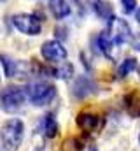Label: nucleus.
<instances>
[{"label": "nucleus", "instance_id": "21", "mask_svg": "<svg viewBox=\"0 0 140 151\" xmlns=\"http://www.w3.org/2000/svg\"><path fill=\"white\" fill-rule=\"evenodd\" d=\"M135 47H137V49H140V40L137 42V44H135Z\"/></svg>", "mask_w": 140, "mask_h": 151}, {"label": "nucleus", "instance_id": "22", "mask_svg": "<svg viewBox=\"0 0 140 151\" xmlns=\"http://www.w3.org/2000/svg\"><path fill=\"white\" fill-rule=\"evenodd\" d=\"M139 77H140V67H139Z\"/></svg>", "mask_w": 140, "mask_h": 151}, {"label": "nucleus", "instance_id": "16", "mask_svg": "<svg viewBox=\"0 0 140 151\" xmlns=\"http://www.w3.org/2000/svg\"><path fill=\"white\" fill-rule=\"evenodd\" d=\"M72 74H74V67H72V63H67V62H61L60 67L54 69V77H58V79H69Z\"/></svg>", "mask_w": 140, "mask_h": 151}, {"label": "nucleus", "instance_id": "23", "mask_svg": "<svg viewBox=\"0 0 140 151\" xmlns=\"http://www.w3.org/2000/svg\"><path fill=\"white\" fill-rule=\"evenodd\" d=\"M139 142H140V134H139Z\"/></svg>", "mask_w": 140, "mask_h": 151}, {"label": "nucleus", "instance_id": "2", "mask_svg": "<svg viewBox=\"0 0 140 151\" xmlns=\"http://www.w3.org/2000/svg\"><path fill=\"white\" fill-rule=\"evenodd\" d=\"M25 93H26V99L34 106L42 107V106H47L54 100L56 86L53 83H47V81H37V83H30L25 88Z\"/></svg>", "mask_w": 140, "mask_h": 151}, {"label": "nucleus", "instance_id": "7", "mask_svg": "<svg viewBox=\"0 0 140 151\" xmlns=\"http://www.w3.org/2000/svg\"><path fill=\"white\" fill-rule=\"evenodd\" d=\"M75 123H77V127L82 132H98L104 127V118L100 114L89 113V111H82V113L77 114Z\"/></svg>", "mask_w": 140, "mask_h": 151}, {"label": "nucleus", "instance_id": "9", "mask_svg": "<svg viewBox=\"0 0 140 151\" xmlns=\"http://www.w3.org/2000/svg\"><path fill=\"white\" fill-rule=\"evenodd\" d=\"M58 121H56V118H54V114L53 113H47L42 116V119H40V132H42V135L44 137H47V139H54L56 135H58Z\"/></svg>", "mask_w": 140, "mask_h": 151}, {"label": "nucleus", "instance_id": "11", "mask_svg": "<svg viewBox=\"0 0 140 151\" xmlns=\"http://www.w3.org/2000/svg\"><path fill=\"white\" fill-rule=\"evenodd\" d=\"M124 107L131 118H140V93H137V91L128 93L124 97Z\"/></svg>", "mask_w": 140, "mask_h": 151}, {"label": "nucleus", "instance_id": "17", "mask_svg": "<svg viewBox=\"0 0 140 151\" xmlns=\"http://www.w3.org/2000/svg\"><path fill=\"white\" fill-rule=\"evenodd\" d=\"M84 148H86L84 142H82L81 139H75V137L67 139V141L63 142V151H82Z\"/></svg>", "mask_w": 140, "mask_h": 151}, {"label": "nucleus", "instance_id": "18", "mask_svg": "<svg viewBox=\"0 0 140 151\" xmlns=\"http://www.w3.org/2000/svg\"><path fill=\"white\" fill-rule=\"evenodd\" d=\"M121 5H123L121 9L124 14H131L137 11V0H121Z\"/></svg>", "mask_w": 140, "mask_h": 151}, {"label": "nucleus", "instance_id": "8", "mask_svg": "<svg viewBox=\"0 0 140 151\" xmlns=\"http://www.w3.org/2000/svg\"><path fill=\"white\" fill-rule=\"evenodd\" d=\"M0 62L4 65V70H5V76L9 77H25V76L30 72L28 69V63L25 62H18L7 55H0Z\"/></svg>", "mask_w": 140, "mask_h": 151}, {"label": "nucleus", "instance_id": "19", "mask_svg": "<svg viewBox=\"0 0 140 151\" xmlns=\"http://www.w3.org/2000/svg\"><path fill=\"white\" fill-rule=\"evenodd\" d=\"M82 151H98V150H96V148H95V146L91 144V146H86V148H84Z\"/></svg>", "mask_w": 140, "mask_h": 151}, {"label": "nucleus", "instance_id": "14", "mask_svg": "<svg viewBox=\"0 0 140 151\" xmlns=\"http://www.w3.org/2000/svg\"><path fill=\"white\" fill-rule=\"evenodd\" d=\"M93 11L102 18V19H110L114 14H112V5L109 2H104V0H93Z\"/></svg>", "mask_w": 140, "mask_h": 151}, {"label": "nucleus", "instance_id": "20", "mask_svg": "<svg viewBox=\"0 0 140 151\" xmlns=\"http://www.w3.org/2000/svg\"><path fill=\"white\" fill-rule=\"evenodd\" d=\"M135 18H137V23L140 25V7L137 9V11H135Z\"/></svg>", "mask_w": 140, "mask_h": 151}, {"label": "nucleus", "instance_id": "6", "mask_svg": "<svg viewBox=\"0 0 140 151\" xmlns=\"http://www.w3.org/2000/svg\"><path fill=\"white\" fill-rule=\"evenodd\" d=\"M40 55L51 63H61L67 60V49L60 40H46L40 46Z\"/></svg>", "mask_w": 140, "mask_h": 151}, {"label": "nucleus", "instance_id": "15", "mask_svg": "<svg viewBox=\"0 0 140 151\" xmlns=\"http://www.w3.org/2000/svg\"><path fill=\"white\" fill-rule=\"evenodd\" d=\"M135 69H137V58H126L124 62H121V65L117 69V76L123 79V77H126L130 72H133Z\"/></svg>", "mask_w": 140, "mask_h": 151}, {"label": "nucleus", "instance_id": "10", "mask_svg": "<svg viewBox=\"0 0 140 151\" xmlns=\"http://www.w3.org/2000/svg\"><path fill=\"white\" fill-rule=\"evenodd\" d=\"M49 11L56 19H65L72 12L69 0H49Z\"/></svg>", "mask_w": 140, "mask_h": 151}, {"label": "nucleus", "instance_id": "3", "mask_svg": "<svg viewBox=\"0 0 140 151\" xmlns=\"http://www.w3.org/2000/svg\"><path fill=\"white\" fill-rule=\"evenodd\" d=\"M26 100V93L19 86H7L0 91V107L5 113H18Z\"/></svg>", "mask_w": 140, "mask_h": 151}, {"label": "nucleus", "instance_id": "5", "mask_svg": "<svg viewBox=\"0 0 140 151\" xmlns=\"http://www.w3.org/2000/svg\"><path fill=\"white\" fill-rule=\"evenodd\" d=\"M107 34H109V37L112 39V42H114L116 46H121V44L130 42V39H131V28H130V25H128L126 19L112 16V18L109 19Z\"/></svg>", "mask_w": 140, "mask_h": 151}, {"label": "nucleus", "instance_id": "13", "mask_svg": "<svg viewBox=\"0 0 140 151\" xmlns=\"http://www.w3.org/2000/svg\"><path fill=\"white\" fill-rule=\"evenodd\" d=\"M114 46L116 44L112 42V39L109 37L107 30L98 35V47H100V51L104 53L107 58H114Z\"/></svg>", "mask_w": 140, "mask_h": 151}, {"label": "nucleus", "instance_id": "12", "mask_svg": "<svg viewBox=\"0 0 140 151\" xmlns=\"http://www.w3.org/2000/svg\"><path fill=\"white\" fill-rule=\"evenodd\" d=\"M93 90H95V84L91 83V79H88V77L84 76V77H79V79L75 81V86H74V95H75V97H79V99H82V97L89 95Z\"/></svg>", "mask_w": 140, "mask_h": 151}, {"label": "nucleus", "instance_id": "4", "mask_svg": "<svg viewBox=\"0 0 140 151\" xmlns=\"http://www.w3.org/2000/svg\"><path fill=\"white\" fill-rule=\"evenodd\" d=\"M12 25L25 35H39L42 30V21L39 19V16L30 14V12H19L12 16Z\"/></svg>", "mask_w": 140, "mask_h": 151}, {"label": "nucleus", "instance_id": "1", "mask_svg": "<svg viewBox=\"0 0 140 151\" xmlns=\"http://www.w3.org/2000/svg\"><path fill=\"white\" fill-rule=\"evenodd\" d=\"M23 137H25V125L18 118L7 119L0 127V141L5 151H16L21 146Z\"/></svg>", "mask_w": 140, "mask_h": 151}]
</instances>
